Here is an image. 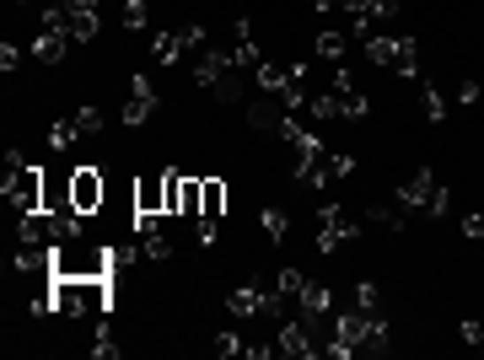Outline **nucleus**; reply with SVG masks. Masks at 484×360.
I'll list each match as a JSON object with an SVG mask.
<instances>
[{
	"label": "nucleus",
	"mask_w": 484,
	"mask_h": 360,
	"mask_svg": "<svg viewBox=\"0 0 484 360\" xmlns=\"http://www.w3.org/2000/svg\"><path fill=\"white\" fill-rule=\"evenodd\" d=\"M366 215H372V221H377V226H398V210H393V204H372Z\"/></svg>",
	"instance_id": "nucleus-35"
},
{
	"label": "nucleus",
	"mask_w": 484,
	"mask_h": 360,
	"mask_svg": "<svg viewBox=\"0 0 484 360\" xmlns=\"http://www.w3.org/2000/svg\"><path fill=\"white\" fill-rule=\"evenodd\" d=\"M463 237H468V242H479V237H484V210L463 215Z\"/></svg>",
	"instance_id": "nucleus-33"
},
{
	"label": "nucleus",
	"mask_w": 484,
	"mask_h": 360,
	"mask_svg": "<svg viewBox=\"0 0 484 360\" xmlns=\"http://www.w3.org/2000/svg\"><path fill=\"white\" fill-rule=\"evenodd\" d=\"M420 108H426V119H431V124H442V119H447V103H442V92H436V87H420Z\"/></svg>",
	"instance_id": "nucleus-29"
},
{
	"label": "nucleus",
	"mask_w": 484,
	"mask_h": 360,
	"mask_svg": "<svg viewBox=\"0 0 484 360\" xmlns=\"http://www.w3.org/2000/svg\"><path fill=\"white\" fill-rule=\"evenodd\" d=\"M183 210V172H167V215Z\"/></svg>",
	"instance_id": "nucleus-30"
},
{
	"label": "nucleus",
	"mask_w": 484,
	"mask_h": 360,
	"mask_svg": "<svg viewBox=\"0 0 484 360\" xmlns=\"http://www.w3.org/2000/svg\"><path fill=\"white\" fill-rule=\"evenodd\" d=\"M227 215V183L221 178H204V210H199V221H221Z\"/></svg>",
	"instance_id": "nucleus-21"
},
{
	"label": "nucleus",
	"mask_w": 484,
	"mask_h": 360,
	"mask_svg": "<svg viewBox=\"0 0 484 360\" xmlns=\"http://www.w3.org/2000/svg\"><path fill=\"white\" fill-rule=\"evenodd\" d=\"M71 124H76L81 134H97V129H103V108H97V103H87V108H76V113H71Z\"/></svg>",
	"instance_id": "nucleus-26"
},
{
	"label": "nucleus",
	"mask_w": 484,
	"mask_h": 360,
	"mask_svg": "<svg viewBox=\"0 0 484 360\" xmlns=\"http://www.w3.org/2000/svg\"><path fill=\"white\" fill-rule=\"evenodd\" d=\"M457 333H463L468 344H479V349H484V323H479V318H463V323H457Z\"/></svg>",
	"instance_id": "nucleus-32"
},
{
	"label": "nucleus",
	"mask_w": 484,
	"mask_h": 360,
	"mask_svg": "<svg viewBox=\"0 0 484 360\" xmlns=\"http://www.w3.org/2000/svg\"><path fill=\"white\" fill-rule=\"evenodd\" d=\"M103 199H108V178H103L97 167H71V204H76L81 215H97Z\"/></svg>",
	"instance_id": "nucleus-8"
},
{
	"label": "nucleus",
	"mask_w": 484,
	"mask_h": 360,
	"mask_svg": "<svg viewBox=\"0 0 484 360\" xmlns=\"http://www.w3.org/2000/svg\"><path fill=\"white\" fill-rule=\"evenodd\" d=\"M398 210H409V215H442L452 210V194H447V183L431 172V167H420V172H409L403 183H398Z\"/></svg>",
	"instance_id": "nucleus-2"
},
{
	"label": "nucleus",
	"mask_w": 484,
	"mask_h": 360,
	"mask_svg": "<svg viewBox=\"0 0 484 360\" xmlns=\"http://www.w3.org/2000/svg\"><path fill=\"white\" fill-rule=\"evenodd\" d=\"M134 215H167V172L134 183Z\"/></svg>",
	"instance_id": "nucleus-14"
},
{
	"label": "nucleus",
	"mask_w": 484,
	"mask_h": 360,
	"mask_svg": "<svg viewBox=\"0 0 484 360\" xmlns=\"http://www.w3.org/2000/svg\"><path fill=\"white\" fill-rule=\"evenodd\" d=\"M296 307H302V318L323 323V318L334 312V291H328L323 280H307V285H302V296H296Z\"/></svg>",
	"instance_id": "nucleus-16"
},
{
	"label": "nucleus",
	"mask_w": 484,
	"mask_h": 360,
	"mask_svg": "<svg viewBox=\"0 0 484 360\" xmlns=\"http://www.w3.org/2000/svg\"><path fill=\"white\" fill-rule=\"evenodd\" d=\"M65 49H71V33H38V38H33V59H38V65H59Z\"/></svg>",
	"instance_id": "nucleus-18"
},
{
	"label": "nucleus",
	"mask_w": 484,
	"mask_h": 360,
	"mask_svg": "<svg viewBox=\"0 0 484 360\" xmlns=\"http://www.w3.org/2000/svg\"><path fill=\"white\" fill-rule=\"evenodd\" d=\"M65 6H76V11H97L103 0H65Z\"/></svg>",
	"instance_id": "nucleus-37"
},
{
	"label": "nucleus",
	"mask_w": 484,
	"mask_h": 360,
	"mask_svg": "<svg viewBox=\"0 0 484 360\" xmlns=\"http://www.w3.org/2000/svg\"><path fill=\"white\" fill-rule=\"evenodd\" d=\"M258 226H264V237H269V242H286L291 215H286V210H274V204H264V210H258Z\"/></svg>",
	"instance_id": "nucleus-22"
},
{
	"label": "nucleus",
	"mask_w": 484,
	"mask_h": 360,
	"mask_svg": "<svg viewBox=\"0 0 484 360\" xmlns=\"http://www.w3.org/2000/svg\"><path fill=\"white\" fill-rule=\"evenodd\" d=\"M248 124H253V129H264V134H280V124H286V103H280V97L253 103V108H248Z\"/></svg>",
	"instance_id": "nucleus-17"
},
{
	"label": "nucleus",
	"mask_w": 484,
	"mask_h": 360,
	"mask_svg": "<svg viewBox=\"0 0 484 360\" xmlns=\"http://www.w3.org/2000/svg\"><path fill=\"white\" fill-rule=\"evenodd\" d=\"M350 172H356V162L344 157V151H323V146H318L312 167L302 172V188H334V183H344Z\"/></svg>",
	"instance_id": "nucleus-6"
},
{
	"label": "nucleus",
	"mask_w": 484,
	"mask_h": 360,
	"mask_svg": "<svg viewBox=\"0 0 484 360\" xmlns=\"http://www.w3.org/2000/svg\"><path fill=\"white\" fill-rule=\"evenodd\" d=\"M253 81L264 87V97H280V92H286V81H291V65H274V59H264V65L253 70Z\"/></svg>",
	"instance_id": "nucleus-19"
},
{
	"label": "nucleus",
	"mask_w": 484,
	"mask_h": 360,
	"mask_svg": "<svg viewBox=\"0 0 484 360\" xmlns=\"http://www.w3.org/2000/svg\"><path fill=\"white\" fill-rule=\"evenodd\" d=\"M227 312L232 318H264V312H280V302H274V291H269V285H237V291L227 296Z\"/></svg>",
	"instance_id": "nucleus-10"
},
{
	"label": "nucleus",
	"mask_w": 484,
	"mask_h": 360,
	"mask_svg": "<svg viewBox=\"0 0 484 360\" xmlns=\"http://www.w3.org/2000/svg\"><path fill=\"white\" fill-rule=\"evenodd\" d=\"M119 22H124L129 33H141V27L151 22V6H146V0H124V11H119Z\"/></svg>",
	"instance_id": "nucleus-25"
},
{
	"label": "nucleus",
	"mask_w": 484,
	"mask_h": 360,
	"mask_svg": "<svg viewBox=\"0 0 484 360\" xmlns=\"http://www.w3.org/2000/svg\"><path fill=\"white\" fill-rule=\"evenodd\" d=\"M17 242L22 248H54V221H49V210H27L22 221H17Z\"/></svg>",
	"instance_id": "nucleus-15"
},
{
	"label": "nucleus",
	"mask_w": 484,
	"mask_h": 360,
	"mask_svg": "<svg viewBox=\"0 0 484 360\" xmlns=\"http://www.w3.org/2000/svg\"><path fill=\"white\" fill-rule=\"evenodd\" d=\"M302 285H307V274L302 269H280V274H274V302H291V296H302Z\"/></svg>",
	"instance_id": "nucleus-23"
},
{
	"label": "nucleus",
	"mask_w": 484,
	"mask_h": 360,
	"mask_svg": "<svg viewBox=\"0 0 484 360\" xmlns=\"http://www.w3.org/2000/svg\"><path fill=\"white\" fill-rule=\"evenodd\" d=\"M274 349L291 355V360H312V355H318V323H312V318H286Z\"/></svg>",
	"instance_id": "nucleus-7"
},
{
	"label": "nucleus",
	"mask_w": 484,
	"mask_h": 360,
	"mask_svg": "<svg viewBox=\"0 0 484 360\" xmlns=\"http://www.w3.org/2000/svg\"><path fill=\"white\" fill-rule=\"evenodd\" d=\"M76 140H81V129H76L71 119H59V124L49 129V146H54V151H65V146H76Z\"/></svg>",
	"instance_id": "nucleus-28"
},
{
	"label": "nucleus",
	"mask_w": 484,
	"mask_h": 360,
	"mask_svg": "<svg viewBox=\"0 0 484 360\" xmlns=\"http://www.w3.org/2000/svg\"><path fill=\"white\" fill-rule=\"evenodd\" d=\"M113 307V280H81V274H54V312L59 318H108Z\"/></svg>",
	"instance_id": "nucleus-1"
},
{
	"label": "nucleus",
	"mask_w": 484,
	"mask_h": 360,
	"mask_svg": "<svg viewBox=\"0 0 484 360\" xmlns=\"http://www.w3.org/2000/svg\"><path fill=\"white\" fill-rule=\"evenodd\" d=\"M312 54L318 59H328V65H344V54H350V38H344V33H318V43H312Z\"/></svg>",
	"instance_id": "nucleus-20"
},
{
	"label": "nucleus",
	"mask_w": 484,
	"mask_h": 360,
	"mask_svg": "<svg viewBox=\"0 0 484 360\" xmlns=\"http://www.w3.org/2000/svg\"><path fill=\"white\" fill-rule=\"evenodd\" d=\"M393 11H398V0H350V6H344L356 38H377V27H382Z\"/></svg>",
	"instance_id": "nucleus-11"
},
{
	"label": "nucleus",
	"mask_w": 484,
	"mask_h": 360,
	"mask_svg": "<svg viewBox=\"0 0 484 360\" xmlns=\"http://www.w3.org/2000/svg\"><path fill=\"white\" fill-rule=\"evenodd\" d=\"M92 355H97V360H113V355H119V344H113V323H108V318L97 323V339H92Z\"/></svg>",
	"instance_id": "nucleus-27"
},
{
	"label": "nucleus",
	"mask_w": 484,
	"mask_h": 360,
	"mask_svg": "<svg viewBox=\"0 0 484 360\" xmlns=\"http://www.w3.org/2000/svg\"><path fill=\"white\" fill-rule=\"evenodd\" d=\"M216 349H221V355H248V339H237V333H221V339H216Z\"/></svg>",
	"instance_id": "nucleus-34"
},
{
	"label": "nucleus",
	"mask_w": 484,
	"mask_h": 360,
	"mask_svg": "<svg viewBox=\"0 0 484 360\" xmlns=\"http://www.w3.org/2000/svg\"><path fill=\"white\" fill-rule=\"evenodd\" d=\"M366 59H372L377 70L403 76V81H414V70H420V49H414V38H388V33L366 38Z\"/></svg>",
	"instance_id": "nucleus-4"
},
{
	"label": "nucleus",
	"mask_w": 484,
	"mask_h": 360,
	"mask_svg": "<svg viewBox=\"0 0 484 360\" xmlns=\"http://www.w3.org/2000/svg\"><path fill=\"white\" fill-rule=\"evenodd\" d=\"M312 221H318V253H334L339 242H350V237L361 232V226H356V215L344 210V204H323Z\"/></svg>",
	"instance_id": "nucleus-5"
},
{
	"label": "nucleus",
	"mask_w": 484,
	"mask_h": 360,
	"mask_svg": "<svg viewBox=\"0 0 484 360\" xmlns=\"http://www.w3.org/2000/svg\"><path fill=\"white\" fill-rule=\"evenodd\" d=\"M199 43H204V27H199V22L183 27V33H157V38H151V59H157V65H178V59H183L188 49H199Z\"/></svg>",
	"instance_id": "nucleus-12"
},
{
	"label": "nucleus",
	"mask_w": 484,
	"mask_h": 360,
	"mask_svg": "<svg viewBox=\"0 0 484 360\" xmlns=\"http://www.w3.org/2000/svg\"><path fill=\"white\" fill-rule=\"evenodd\" d=\"M17 65H22V49H17V43H6V49H0V70H6V76H12Z\"/></svg>",
	"instance_id": "nucleus-36"
},
{
	"label": "nucleus",
	"mask_w": 484,
	"mask_h": 360,
	"mask_svg": "<svg viewBox=\"0 0 484 360\" xmlns=\"http://www.w3.org/2000/svg\"><path fill=\"white\" fill-rule=\"evenodd\" d=\"M97 27H103V17H97V11H76V6H71V38H76V43H92V38H97Z\"/></svg>",
	"instance_id": "nucleus-24"
},
{
	"label": "nucleus",
	"mask_w": 484,
	"mask_h": 360,
	"mask_svg": "<svg viewBox=\"0 0 484 360\" xmlns=\"http://www.w3.org/2000/svg\"><path fill=\"white\" fill-rule=\"evenodd\" d=\"M356 312H377V285H356Z\"/></svg>",
	"instance_id": "nucleus-31"
},
{
	"label": "nucleus",
	"mask_w": 484,
	"mask_h": 360,
	"mask_svg": "<svg viewBox=\"0 0 484 360\" xmlns=\"http://www.w3.org/2000/svg\"><path fill=\"white\" fill-rule=\"evenodd\" d=\"M157 108H162L157 87H151L146 76H134V81H129V97H124V129H146Z\"/></svg>",
	"instance_id": "nucleus-9"
},
{
	"label": "nucleus",
	"mask_w": 484,
	"mask_h": 360,
	"mask_svg": "<svg viewBox=\"0 0 484 360\" xmlns=\"http://www.w3.org/2000/svg\"><path fill=\"white\" fill-rule=\"evenodd\" d=\"M6 199H12V210L17 215H27V210H43V167H27L17 151L6 157Z\"/></svg>",
	"instance_id": "nucleus-3"
},
{
	"label": "nucleus",
	"mask_w": 484,
	"mask_h": 360,
	"mask_svg": "<svg viewBox=\"0 0 484 360\" xmlns=\"http://www.w3.org/2000/svg\"><path fill=\"white\" fill-rule=\"evenodd\" d=\"M134 248L146 258H173V242L162 237V215H134Z\"/></svg>",
	"instance_id": "nucleus-13"
}]
</instances>
